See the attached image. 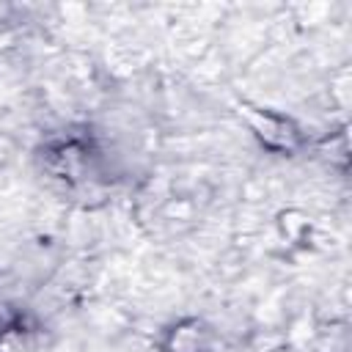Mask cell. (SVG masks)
I'll use <instances>...</instances> for the list:
<instances>
[{
  "label": "cell",
  "mask_w": 352,
  "mask_h": 352,
  "mask_svg": "<svg viewBox=\"0 0 352 352\" xmlns=\"http://www.w3.org/2000/svg\"><path fill=\"white\" fill-rule=\"evenodd\" d=\"M248 118L256 126L258 138L267 140L270 146H292L294 132H292V126L286 121H280V118H275L270 113H248Z\"/></svg>",
  "instance_id": "2"
},
{
  "label": "cell",
  "mask_w": 352,
  "mask_h": 352,
  "mask_svg": "<svg viewBox=\"0 0 352 352\" xmlns=\"http://www.w3.org/2000/svg\"><path fill=\"white\" fill-rule=\"evenodd\" d=\"M170 352H209V333L198 322H182L170 330L168 338Z\"/></svg>",
  "instance_id": "1"
}]
</instances>
